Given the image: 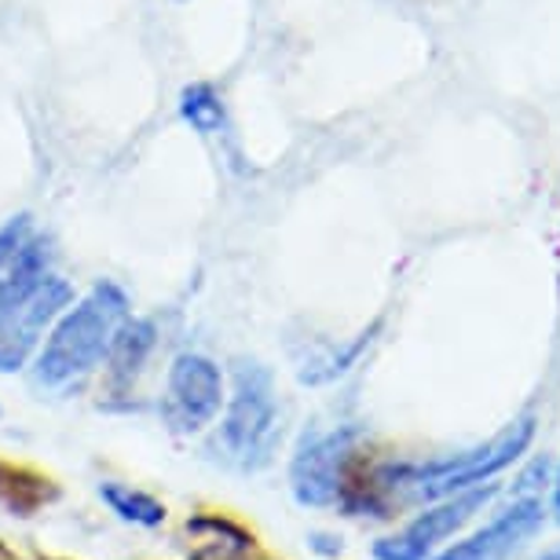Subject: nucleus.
<instances>
[{"label": "nucleus", "mask_w": 560, "mask_h": 560, "mask_svg": "<svg viewBox=\"0 0 560 560\" xmlns=\"http://www.w3.org/2000/svg\"><path fill=\"white\" fill-rule=\"evenodd\" d=\"M355 451V429H334L304 436L301 451L290 465V488L293 499L312 510L341 502L348 494V465Z\"/></svg>", "instance_id": "obj_6"}, {"label": "nucleus", "mask_w": 560, "mask_h": 560, "mask_svg": "<svg viewBox=\"0 0 560 560\" xmlns=\"http://www.w3.org/2000/svg\"><path fill=\"white\" fill-rule=\"evenodd\" d=\"M532 436H535V418H521L477 451H465V454H454V458L429 462V465H393V469H382L374 477V483H370V494L407 488L410 499H425V502L447 499V494L488 483L491 477H499L502 469H510L527 451Z\"/></svg>", "instance_id": "obj_2"}, {"label": "nucleus", "mask_w": 560, "mask_h": 560, "mask_svg": "<svg viewBox=\"0 0 560 560\" xmlns=\"http://www.w3.org/2000/svg\"><path fill=\"white\" fill-rule=\"evenodd\" d=\"M542 502L532 494H521L510 510L499 513L488 527H480L477 535L462 538V542L447 546L432 560H505L513 549H521L527 538L542 532Z\"/></svg>", "instance_id": "obj_8"}, {"label": "nucleus", "mask_w": 560, "mask_h": 560, "mask_svg": "<svg viewBox=\"0 0 560 560\" xmlns=\"http://www.w3.org/2000/svg\"><path fill=\"white\" fill-rule=\"evenodd\" d=\"M70 301L73 293L67 282L48 275L30 298H23L0 319V374H12V370L26 366V359L40 348L45 334L70 308Z\"/></svg>", "instance_id": "obj_7"}, {"label": "nucleus", "mask_w": 560, "mask_h": 560, "mask_svg": "<svg viewBox=\"0 0 560 560\" xmlns=\"http://www.w3.org/2000/svg\"><path fill=\"white\" fill-rule=\"evenodd\" d=\"M224 407V374L209 355L184 352L173 359L162 396V421L179 436L202 432Z\"/></svg>", "instance_id": "obj_5"}, {"label": "nucleus", "mask_w": 560, "mask_h": 560, "mask_svg": "<svg viewBox=\"0 0 560 560\" xmlns=\"http://www.w3.org/2000/svg\"><path fill=\"white\" fill-rule=\"evenodd\" d=\"M553 521L560 524V472H557V480H553Z\"/></svg>", "instance_id": "obj_14"}, {"label": "nucleus", "mask_w": 560, "mask_h": 560, "mask_svg": "<svg viewBox=\"0 0 560 560\" xmlns=\"http://www.w3.org/2000/svg\"><path fill=\"white\" fill-rule=\"evenodd\" d=\"M100 499L110 505L121 521L129 524H140V527H158L165 524V505L147 491H136L129 483H103L100 488Z\"/></svg>", "instance_id": "obj_10"}, {"label": "nucleus", "mask_w": 560, "mask_h": 560, "mask_svg": "<svg viewBox=\"0 0 560 560\" xmlns=\"http://www.w3.org/2000/svg\"><path fill=\"white\" fill-rule=\"evenodd\" d=\"M129 319V298L114 282L92 287L78 304H70L48 330L45 348L37 352L34 377L45 388H62L92 374L110 352L114 334Z\"/></svg>", "instance_id": "obj_1"}, {"label": "nucleus", "mask_w": 560, "mask_h": 560, "mask_svg": "<svg viewBox=\"0 0 560 560\" xmlns=\"http://www.w3.org/2000/svg\"><path fill=\"white\" fill-rule=\"evenodd\" d=\"M179 114L206 136L220 132V125H224V103H220V96L209 89V84H191V89H184V96H179Z\"/></svg>", "instance_id": "obj_12"}, {"label": "nucleus", "mask_w": 560, "mask_h": 560, "mask_svg": "<svg viewBox=\"0 0 560 560\" xmlns=\"http://www.w3.org/2000/svg\"><path fill=\"white\" fill-rule=\"evenodd\" d=\"M154 341H158V330L151 319H125L121 330L114 334L110 341V352H107V377H110V388H132V382L140 377V370L147 363V355L154 352Z\"/></svg>", "instance_id": "obj_9"}, {"label": "nucleus", "mask_w": 560, "mask_h": 560, "mask_svg": "<svg viewBox=\"0 0 560 560\" xmlns=\"http://www.w3.org/2000/svg\"><path fill=\"white\" fill-rule=\"evenodd\" d=\"M279 396L260 363H238L231 377L228 415L220 421V451L242 472L264 469L279 443Z\"/></svg>", "instance_id": "obj_3"}, {"label": "nucleus", "mask_w": 560, "mask_h": 560, "mask_svg": "<svg viewBox=\"0 0 560 560\" xmlns=\"http://www.w3.org/2000/svg\"><path fill=\"white\" fill-rule=\"evenodd\" d=\"M538 560H560V546H553V549H549V553H542Z\"/></svg>", "instance_id": "obj_15"}, {"label": "nucleus", "mask_w": 560, "mask_h": 560, "mask_svg": "<svg viewBox=\"0 0 560 560\" xmlns=\"http://www.w3.org/2000/svg\"><path fill=\"white\" fill-rule=\"evenodd\" d=\"M195 524H202L209 538L198 542L191 560H246L253 553V538L242 532V527L217 521V516H202V521H195Z\"/></svg>", "instance_id": "obj_11"}, {"label": "nucleus", "mask_w": 560, "mask_h": 560, "mask_svg": "<svg viewBox=\"0 0 560 560\" xmlns=\"http://www.w3.org/2000/svg\"><path fill=\"white\" fill-rule=\"evenodd\" d=\"M494 494H499V483H477V488L447 494V499H440V505L418 513L399 535L377 538L374 560H432L436 546L447 542L454 532H462Z\"/></svg>", "instance_id": "obj_4"}, {"label": "nucleus", "mask_w": 560, "mask_h": 560, "mask_svg": "<svg viewBox=\"0 0 560 560\" xmlns=\"http://www.w3.org/2000/svg\"><path fill=\"white\" fill-rule=\"evenodd\" d=\"M26 217H19L12 220L8 228H0V275L8 271V264L15 260V253L23 249V242H26Z\"/></svg>", "instance_id": "obj_13"}]
</instances>
